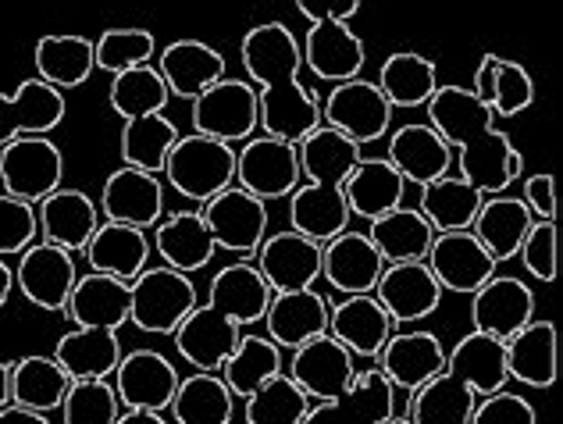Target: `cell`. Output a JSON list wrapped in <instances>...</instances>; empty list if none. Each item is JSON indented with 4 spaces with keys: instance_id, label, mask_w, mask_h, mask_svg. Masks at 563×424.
I'll list each match as a JSON object with an SVG mask.
<instances>
[{
    "instance_id": "obj_1",
    "label": "cell",
    "mask_w": 563,
    "mask_h": 424,
    "mask_svg": "<svg viewBox=\"0 0 563 424\" xmlns=\"http://www.w3.org/2000/svg\"><path fill=\"white\" fill-rule=\"evenodd\" d=\"M243 68L261 86L257 111L264 136L300 143L321 125V100L300 82V43L282 22L254 25L240 43Z\"/></svg>"
},
{
    "instance_id": "obj_2",
    "label": "cell",
    "mask_w": 563,
    "mask_h": 424,
    "mask_svg": "<svg viewBox=\"0 0 563 424\" xmlns=\"http://www.w3.org/2000/svg\"><path fill=\"white\" fill-rule=\"evenodd\" d=\"M428 125L461 154V179L485 197H499L521 179L525 157L507 133L496 129V114L464 86H439L428 97Z\"/></svg>"
},
{
    "instance_id": "obj_3",
    "label": "cell",
    "mask_w": 563,
    "mask_h": 424,
    "mask_svg": "<svg viewBox=\"0 0 563 424\" xmlns=\"http://www.w3.org/2000/svg\"><path fill=\"white\" fill-rule=\"evenodd\" d=\"M300 171L307 186H296L289 197V225L314 243H329L343 228H350L346 179L361 160V146L339 136L335 129L318 125L314 133L296 143Z\"/></svg>"
},
{
    "instance_id": "obj_4",
    "label": "cell",
    "mask_w": 563,
    "mask_h": 424,
    "mask_svg": "<svg viewBox=\"0 0 563 424\" xmlns=\"http://www.w3.org/2000/svg\"><path fill=\"white\" fill-rule=\"evenodd\" d=\"M165 175L175 186V193L207 203L235 182V150L232 143L211 136H179L165 157Z\"/></svg>"
},
{
    "instance_id": "obj_5",
    "label": "cell",
    "mask_w": 563,
    "mask_h": 424,
    "mask_svg": "<svg viewBox=\"0 0 563 424\" xmlns=\"http://www.w3.org/2000/svg\"><path fill=\"white\" fill-rule=\"evenodd\" d=\"M132 306L129 321L140 332L151 335H175V328L183 325L186 314L197 306V286L189 275L175 268H143L136 279L129 282Z\"/></svg>"
},
{
    "instance_id": "obj_6",
    "label": "cell",
    "mask_w": 563,
    "mask_h": 424,
    "mask_svg": "<svg viewBox=\"0 0 563 424\" xmlns=\"http://www.w3.org/2000/svg\"><path fill=\"white\" fill-rule=\"evenodd\" d=\"M65 179V154L47 136H22L0 146V182L14 200L36 203L51 197Z\"/></svg>"
},
{
    "instance_id": "obj_7",
    "label": "cell",
    "mask_w": 563,
    "mask_h": 424,
    "mask_svg": "<svg viewBox=\"0 0 563 424\" xmlns=\"http://www.w3.org/2000/svg\"><path fill=\"white\" fill-rule=\"evenodd\" d=\"M192 129H197V136H211L221 143L254 140L261 129L257 90L243 79H218L192 100Z\"/></svg>"
},
{
    "instance_id": "obj_8",
    "label": "cell",
    "mask_w": 563,
    "mask_h": 424,
    "mask_svg": "<svg viewBox=\"0 0 563 424\" xmlns=\"http://www.w3.org/2000/svg\"><path fill=\"white\" fill-rule=\"evenodd\" d=\"M321 122L335 129L339 136L364 146L389 133L393 104L382 97L378 86L367 79L335 82V90L324 97V104H321Z\"/></svg>"
},
{
    "instance_id": "obj_9",
    "label": "cell",
    "mask_w": 563,
    "mask_h": 424,
    "mask_svg": "<svg viewBox=\"0 0 563 424\" xmlns=\"http://www.w3.org/2000/svg\"><path fill=\"white\" fill-rule=\"evenodd\" d=\"M203 222L211 228L214 246L229 254H257L264 236H268V208L264 200L246 193L243 186L221 189L218 197L203 203Z\"/></svg>"
},
{
    "instance_id": "obj_10",
    "label": "cell",
    "mask_w": 563,
    "mask_h": 424,
    "mask_svg": "<svg viewBox=\"0 0 563 424\" xmlns=\"http://www.w3.org/2000/svg\"><path fill=\"white\" fill-rule=\"evenodd\" d=\"M300 154L296 143L257 136L246 140V146L235 154V186H243L246 193L268 200L292 197V189L300 186Z\"/></svg>"
},
{
    "instance_id": "obj_11",
    "label": "cell",
    "mask_w": 563,
    "mask_h": 424,
    "mask_svg": "<svg viewBox=\"0 0 563 424\" xmlns=\"http://www.w3.org/2000/svg\"><path fill=\"white\" fill-rule=\"evenodd\" d=\"M396 414V386L382 375V368H367L353 375V382L332 400L310 403L300 424H382Z\"/></svg>"
},
{
    "instance_id": "obj_12",
    "label": "cell",
    "mask_w": 563,
    "mask_h": 424,
    "mask_svg": "<svg viewBox=\"0 0 563 424\" xmlns=\"http://www.w3.org/2000/svg\"><path fill=\"white\" fill-rule=\"evenodd\" d=\"M19 257L14 286L22 289V297L40 311H65L71 289L79 282L76 257L54 243H33Z\"/></svg>"
},
{
    "instance_id": "obj_13",
    "label": "cell",
    "mask_w": 563,
    "mask_h": 424,
    "mask_svg": "<svg viewBox=\"0 0 563 424\" xmlns=\"http://www.w3.org/2000/svg\"><path fill=\"white\" fill-rule=\"evenodd\" d=\"M424 265L432 268L435 282L450 292H461V297H471L478 292L488 279L496 275V260L488 257L485 246L474 239V232H435L432 246H428Z\"/></svg>"
},
{
    "instance_id": "obj_14",
    "label": "cell",
    "mask_w": 563,
    "mask_h": 424,
    "mask_svg": "<svg viewBox=\"0 0 563 424\" xmlns=\"http://www.w3.org/2000/svg\"><path fill=\"white\" fill-rule=\"evenodd\" d=\"M114 392L118 403L125 411H168L175 400V389H179V371L175 364L157 354V349H132L129 357H122L114 371Z\"/></svg>"
},
{
    "instance_id": "obj_15",
    "label": "cell",
    "mask_w": 563,
    "mask_h": 424,
    "mask_svg": "<svg viewBox=\"0 0 563 424\" xmlns=\"http://www.w3.org/2000/svg\"><path fill=\"white\" fill-rule=\"evenodd\" d=\"M375 300L393 317V325H413L439 311L442 286L424 260H399V265H385L375 286Z\"/></svg>"
},
{
    "instance_id": "obj_16",
    "label": "cell",
    "mask_w": 563,
    "mask_h": 424,
    "mask_svg": "<svg viewBox=\"0 0 563 424\" xmlns=\"http://www.w3.org/2000/svg\"><path fill=\"white\" fill-rule=\"evenodd\" d=\"M100 211L108 214V222L146 232L161 222V214H165V186H161L154 171L125 165L103 179Z\"/></svg>"
},
{
    "instance_id": "obj_17",
    "label": "cell",
    "mask_w": 563,
    "mask_h": 424,
    "mask_svg": "<svg viewBox=\"0 0 563 424\" xmlns=\"http://www.w3.org/2000/svg\"><path fill=\"white\" fill-rule=\"evenodd\" d=\"M296 386H300L310 400H332L339 397L350 382L357 368H353V354L350 349L332 339L329 332L324 335H314V339H307L303 346L292 349L289 357V371H286Z\"/></svg>"
},
{
    "instance_id": "obj_18",
    "label": "cell",
    "mask_w": 563,
    "mask_h": 424,
    "mask_svg": "<svg viewBox=\"0 0 563 424\" xmlns=\"http://www.w3.org/2000/svg\"><path fill=\"white\" fill-rule=\"evenodd\" d=\"M536 317V292L517 275H493L478 292H471V325L474 332L510 339Z\"/></svg>"
},
{
    "instance_id": "obj_19",
    "label": "cell",
    "mask_w": 563,
    "mask_h": 424,
    "mask_svg": "<svg viewBox=\"0 0 563 424\" xmlns=\"http://www.w3.org/2000/svg\"><path fill=\"white\" fill-rule=\"evenodd\" d=\"M65 93L43 79H25L14 93H0V146L22 136H47L65 122Z\"/></svg>"
},
{
    "instance_id": "obj_20",
    "label": "cell",
    "mask_w": 563,
    "mask_h": 424,
    "mask_svg": "<svg viewBox=\"0 0 563 424\" xmlns=\"http://www.w3.org/2000/svg\"><path fill=\"white\" fill-rule=\"evenodd\" d=\"M385 271V260L375 250V243L367 239V232L343 228L321 246V275L329 279L332 289L343 297H361V292H375L378 279Z\"/></svg>"
},
{
    "instance_id": "obj_21",
    "label": "cell",
    "mask_w": 563,
    "mask_h": 424,
    "mask_svg": "<svg viewBox=\"0 0 563 424\" xmlns=\"http://www.w3.org/2000/svg\"><path fill=\"white\" fill-rule=\"evenodd\" d=\"M243 335V325H235L229 314H221L211 303H197L186 314V321L175 328V349L186 357L197 371H221V364L229 360Z\"/></svg>"
},
{
    "instance_id": "obj_22",
    "label": "cell",
    "mask_w": 563,
    "mask_h": 424,
    "mask_svg": "<svg viewBox=\"0 0 563 424\" xmlns=\"http://www.w3.org/2000/svg\"><path fill=\"white\" fill-rule=\"evenodd\" d=\"M300 57L318 79L350 82L361 76L367 51L364 40L350 29V22H310L300 43Z\"/></svg>"
},
{
    "instance_id": "obj_23",
    "label": "cell",
    "mask_w": 563,
    "mask_h": 424,
    "mask_svg": "<svg viewBox=\"0 0 563 424\" xmlns=\"http://www.w3.org/2000/svg\"><path fill=\"white\" fill-rule=\"evenodd\" d=\"M321 246L300 236V232H275L272 239L261 243V265L257 271L268 279L272 292H296V289H314L318 275H321Z\"/></svg>"
},
{
    "instance_id": "obj_24",
    "label": "cell",
    "mask_w": 563,
    "mask_h": 424,
    "mask_svg": "<svg viewBox=\"0 0 563 424\" xmlns=\"http://www.w3.org/2000/svg\"><path fill=\"white\" fill-rule=\"evenodd\" d=\"M40 217V236L43 243L62 246L68 254H82L86 243L93 239L100 228V208L82 193V189H65L57 186L51 197L36 203Z\"/></svg>"
},
{
    "instance_id": "obj_25",
    "label": "cell",
    "mask_w": 563,
    "mask_h": 424,
    "mask_svg": "<svg viewBox=\"0 0 563 424\" xmlns=\"http://www.w3.org/2000/svg\"><path fill=\"white\" fill-rule=\"evenodd\" d=\"M375 360L396 389L413 392L428 378L446 371V346H442L435 332H399V335L393 332Z\"/></svg>"
},
{
    "instance_id": "obj_26",
    "label": "cell",
    "mask_w": 563,
    "mask_h": 424,
    "mask_svg": "<svg viewBox=\"0 0 563 424\" xmlns=\"http://www.w3.org/2000/svg\"><path fill=\"white\" fill-rule=\"evenodd\" d=\"M507 343V375L531 389H553L560 375V335L553 321L531 317Z\"/></svg>"
},
{
    "instance_id": "obj_27",
    "label": "cell",
    "mask_w": 563,
    "mask_h": 424,
    "mask_svg": "<svg viewBox=\"0 0 563 424\" xmlns=\"http://www.w3.org/2000/svg\"><path fill=\"white\" fill-rule=\"evenodd\" d=\"M329 311L332 303L314 289H296V292H272L268 314H264V328L275 346L296 349L314 335L329 332Z\"/></svg>"
},
{
    "instance_id": "obj_28",
    "label": "cell",
    "mask_w": 563,
    "mask_h": 424,
    "mask_svg": "<svg viewBox=\"0 0 563 424\" xmlns=\"http://www.w3.org/2000/svg\"><path fill=\"white\" fill-rule=\"evenodd\" d=\"M157 71H161V79H165L172 97L197 100L207 86L225 79V57L203 40H175L161 51Z\"/></svg>"
},
{
    "instance_id": "obj_29",
    "label": "cell",
    "mask_w": 563,
    "mask_h": 424,
    "mask_svg": "<svg viewBox=\"0 0 563 424\" xmlns=\"http://www.w3.org/2000/svg\"><path fill=\"white\" fill-rule=\"evenodd\" d=\"M329 335L339 339L353 357H378L393 335V317L375 300V292L339 300L329 311Z\"/></svg>"
},
{
    "instance_id": "obj_30",
    "label": "cell",
    "mask_w": 563,
    "mask_h": 424,
    "mask_svg": "<svg viewBox=\"0 0 563 424\" xmlns=\"http://www.w3.org/2000/svg\"><path fill=\"white\" fill-rule=\"evenodd\" d=\"M446 375L464 382L474 397H493L507 389V343L485 332H467L446 354Z\"/></svg>"
},
{
    "instance_id": "obj_31",
    "label": "cell",
    "mask_w": 563,
    "mask_h": 424,
    "mask_svg": "<svg viewBox=\"0 0 563 424\" xmlns=\"http://www.w3.org/2000/svg\"><path fill=\"white\" fill-rule=\"evenodd\" d=\"M385 160L404 175V182L428 186V182L442 179V175H450L453 150L432 125L413 122V125L396 129L389 136V157Z\"/></svg>"
},
{
    "instance_id": "obj_32",
    "label": "cell",
    "mask_w": 563,
    "mask_h": 424,
    "mask_svg": "<svg viewBox=\"0 0 563 424\" xmlns=\"http://www.w3.org/2000/svg\"><path fill=\"white\" fill-rule=\"evenodd\" d=\"M129 306H132V292L129 282L111 279V275H79L76 289H71L65 314L76 321L79 328H108L118 332L129 321Z\"/></svg>"
},
{
    "instance_id": "obj_33",
    "label": "cell",
    "mask_w": 563,
    "mask_h": 424,
    "mask_svg": "<svg viewBox=\"0 0 563 424\" xmlns=\"http://www.w3.org/2000/svg\"><path fill=\"white\" fill-rule=\"evenodd\" d=\"M207 303L218 306L221 314H229L235 325H261L272 303V286L257 271V265L240 260V265H229L214 275Z\"/></svg>"
},
{
    "instance_id": "obj_34",
    "label": "cell",
    "mask_w": 563,
    "mask_h": 424,
    "mask_svg": "<svg viewBox=\"0 0 563 424\" xmlns=\"http://www.w3.org/2000/svg\"><path fill=\"white\" fill-rule=\"evenodd\" d=\"M154 228H157L154 246H157V254L165 257L168 268L189 275L211 265L218 246L200 211H175L168 217H161Z\"/></svg>"
},
{
    "instance_id": "obj_35",
    "label": "cell",
    "mask_w": 563,
    "mask_h": 424,
    "mask_svg": "<svg viewBox=\"0 0 563 424\" xmlns=\"http://www.w3.org/2000/svg\"><path fill=\"white\" fill-rule=\"evenodd\" d=\"M471 93L493 114H499V119H517V114L528 111L531 100H536V82H531L525 65L485 54L478 62V71H474Z\"/></svg>"
},
{
    "instance_id": "obj_36",
    "label": "cell",
    "mask_w": 563,
    "mask_h": 424,
    "mask_svg": "<svg viewBox=\"0 0 563 424\" xmlns=\"http://www.w3.org/2000/svg\"><path fill=\"white\" fill-rule=\"evenodd\" d=\"M404 193H407V182L385 157H361L353 165L350 179H346V203H350V214L375 217L389 214L396 208H404Z\"/></svg>"
},
{
    "instance_id": "obj_37",
    "label": "cell",
    "mask_w": 563,
    "mask_h": 424,
    "mask_svg": "<svg viewBox=\"0 0 563 424\" xmlns=\"http://www.w3.org/2000/svg\"><path fill=\"white\" fill-rule=\"evenodd\" d=\"M531 211L525 208V200H514V197H485L478 214H474V239H478L488 257L503 265V260H514L517 250L531 228Z\"/></svg>"
},
{
    "instance_id": "obj_38",
    "label": "cell",
    "mask_w": 563,
    "mask_h": 424,
    "mask_svg": "<svg viewBox=\"0 0 563 424\" xmlns=\"http://www.w3.org/2000/svg\"><path fill=\"white\" fill-rule=\"evenodd\" d=\"M54 360L71 382H86V378H111L122 364V339L108 328H76L57 339Z\"/></svg>"
},
{
    "instance_id": "obj_39",
    "label": "cell",
    "mask_w": 563,
    "mask_h": 424,
    "mask_svg": "<svg viewBox=\"0 0 563 424\" xmlns=\"http://www.w3.org/2000/svg\"><path fill=\"white\" fill-rule=\"evenodd\" d=\"M82 254H86V260H90V271L132 282L146 268V260H151V243H146L143 228L103 222L93 232V239L86 243Z\"/></svg>"
},
{
    "instance_id": "obj_40",
    "label": "cell",
    "mask_w": 563,
    "mask_h": 424,
    "mask_svg": "<svg viewBox=\"0 0 563 424\" xmlns=\"http://www.w3.org/2000/svg\"><path fill=\"white\" fill-rule=\"evenodd\" d=\"M36 79H43L54 90H76L97 71L93 40L86 36H43L33 51Z\"/></svg>"
},
{
    "instance_id": "obj_41",
    "label": "cell",
    "mask_w": 563,
    "mask_h": 424,
    "mask_svg": "<svg viewBox=\"0 0 563 424\" xmlns=\"http://www.w3.org/2000/svg\"><path fill=\"white\" fill-rule=\"evenodd\" d=\"M485 193H478L461 175H442V179L421 186V217L432 232H464L474 225Z\"/></svg>"
},
{
    "instance_id": "obj_42",
    "label": "cell",
    "mask_w": 563,
    "mask_h": 424,
    "mask_svg": "<svg viewBox=\"0 0 563 424\" xmlns=\"http://www.w3.org/2000/svg\"><path fill=\"white\" fill-rule=\"evenodd\" d=\"M367 239L375 243V250L382 254L385 265H399V260H424L435 232L421 217V211L396 208L389 214L375 217L372 228H367Z\"/></svg>"
},
{
    "instance_id": "obj_43",
    "label": "cell",
    "mask_w": 563,
    "mask_h": 424,
    "mask_svg": "<svg viewBox=\"0 0 563 424\" xmlns=\"http://www.w3.org/2000/svg\"><path fill=\"white\" fill-rule=\"evenodd\" d=\"M282 375V346H275L268 335H240V343L221 364V382L229 386L232 397H250L268 378Z\"/></svg>"
},
{
    "instance_id": "obj_44",
    "label": "cell",
    "mask_w": 563,
    "mask_h": 424,
    "mask_svg": "<svg viewBox=\"0 0 563 424\" xmlns=\"http://www.w3.org/2000/svg\"><path fill=\"white\" fill-rule=\"evenodd\" d=\"M68 386L71 378L54 357H22L11 364V403L29 406V411H57Z\"/></svg>"
},
{
    "instance_id": "obj_45",
    "label": "cell",
    "mask_w": 563,
    "mask_h": 424,
    "mask_svg": "<svg viewBox=\"0 0 563 424\" xmlns=\"http://www.w3.org/2000/svg\"><path fill=\"white\" fill-rule=\"evenodd\" d=\"M375 86L393 108H421V104H428V97L439 90L435 62H428L424 54L399 51L393 57H385Z\"/></svg>"
},
{
    "instance_id": "obj_46",
    "label": "cell",
    "mask_w": 563,
    "mask_h": 424,
    "mask_svg": "<svg viewBox=\"0 0 563 424\" xmlns=\"http://www.w3.org/2000/svg\"><path fill=\"white\" fill-rule=\"evenodd\" d=\"M232 400L229 386L214 371H197L192 378H179L168 411L175 424H232Z\"/></svg>"
},
{
    "instance_id": "obj_47",
    "label": "cell",
    "mask_w": 563,
    "mask_h": 424,
    "mask_svg": "<svg viewBox=\"0 0 563 424\" xmlns=\"http://www.w3.org/2000/svg\"><path fill=\"white\" fill-rule=\"evenodd\" d=\"M474 403L478 397L464 386L456 382L453 375H435L428 378L421 389H413L410 400V424H471Z\"/></svg>"
},
{
    "instance_id": "obj_48",
    "label": "cell",
    "mask_w": 563,
    "mask_h": 424,
    "mask_svg": "<svg viewBox=\"0 0 563 424\" xmlns=\"http://www.w3.org/2000/svg\"><path fill=\"white\" fill-rule=\"evenodd\" d=\"M108 104L114 114H122L129 122V119H143V114H161L172 104V93L154 65H136L118 71L111 79Z\"/></svg>"
},
{
    "instance_id": "obj_49",
    "label": "cell",
    "mask_w": 563,
    "mask_h": 424,
    "mask_svg": "<svg viewBox=\"0 0 563 424\" xmlns=\"http://www.w3.org/2000/svg\"><path fill=\"white\" fill-rule=\"evenodd\" d=\"M179 140V129L168 122L165 114H143V119H129L122 129V160L129 168L143 171H165V157Z\"/></svg>"
},
{
    "instance_id": "obj_50",
    "label": "cell",
    "mask_w": 563,
    "mask_h": 424,
    "mask_svg": "<svg viewBox=\"0 0 563 424\" xmlns=\"http://www.w3.org/2000/svg\"><path fill=\"white\" fill-rule=\"evenodd\" d=\"M310 403L314 400L282 371L250 392L243 417H246V424H300L310 411Z\"/></svg>"
},
{
    "instance_id": "obj_51",
    "label": "cell",
    "mask_w": 563,
    "mask_h": 424,
    "mask_svg": "<svg viewBox=\"0 0 563 424\" xmlns=\"http://www.w3.org/2000/svg\"><path fill=\"white\" fill-rule=\"evenodd\" d=\"M118 392L108 378H86L71 382L62 400L65 424H114L118 421Z\"/></svg>"
},
{
    "instance_id": "obj_52",
    "label": "cell",
    "mask_w": 563,
    "mask_h": 424,
    "mask_svg": "<svg viewBox=\"0 0 563 424\" xmlns=\"http://www.w3.org/2000/svg\"><path fill=\"white\" fill-rule=\"evenodd\" d=\"M157 51L154 33L146 29H108L100 40H93V57L100 71H118L136 68V65H151V57Z\"/></svg>"
},
{
    "instance_id": "obj_53",
    "label": "cell",
    "mask_w": 563,
    "mask_h": 424,
    "mask_svg": "<svg viewBox=\"0 0 563 424\" xmlns=\"http://www.w3.org/2000/svg\"><path fill=\"white\" fill-rule=\"evenodd\" d=\"M36 236H40V217L33 203L0 193V257L22 254L25 246L36 243Z\"/></svg>"
},
{
    "instance_id": "obj_54",
    "label": "cell",
    "mask_w": 563,
    "mask_h": 424,
    "mask_svg": "<svg viewBox=\"0 0 563 424\" xmlns=\"http://www.w3.org/2000/svg\"><path fill=\"white\" fill-rule=\"evenodd\" d=\"M517 254H521L531 279L556 282V222H531Z\"/></svg>"
},
{
    "instance_id": "obj_55",
    "label": "cell",
    "mask_w": 563,
    "mask_h": 424,
    "mask_svg": "<svg viewBox=\"0 0 563 424\" xmlns=\"http://www.w3.org/2000/svg\"><path fill=\"white\" fill-rule=\"evenodd\" d=\"M471 424H539L536 406L517 392L499 389L493 397H482V403H474Z\"/></svg>"
},
{
    "instance_id": "obj_56",
    "label": "cell",
    "mask_w": 563,
    "mask_h": 424,
    "mask_svg": "<svg viewBox=\"0 0 563 424\" xmlns=\"http://www.w3.org/2000/svg\"><path fill=\"white\" fill-rule=\"evenodd\" d=\"M525 208L536 222H556V182L553 175H528L525 179Z\"/></svg>"
},
{
    "instance_id": "obj_57",
    "label": "cell",
    "mask_w": 563,
    "mask_h": 424,
    "mask_svg": "<svg viewBox=\"0 0 563 424\" xmlns=\"http://www.w3.org/2000/svg\"><path fill=\"white\" fill-rule=\"evenodd\" d=\"M296 8L310 22H350L361 11V0H296Z\"/></svg>"
},
{
    "instance_id": "obj_58",
    "label": "cell",
    "mask_w": 563,
    "mask_h": 424,
    "mask_svg": "<svg viewBox=\"0 0 563 424\" xmlns=\"http://www.w3.org/2000/svg\"><path fill=\"white\" fill-rule=\"evenodd\" d=\"M0 424H51V421H47V414H40V411L8 403V406H0Z\"/></svg>"
},
{
    "instance_id": "obj_59",
    "label": "cell",
    "mask_w": 563,
    "mask_h": 424,
    "mask_svg": "<svg viewBox=\"0 0 563 424\" xmlns=\"http://www.w3.org/2000/svg\"><path fill=\"white\" fill-rule=\"evenodd\" d=\"M114 424H168V421L154 411H125V414H118Z\"/></svg>"
},
{
    "instance_id": "obj_60",
    "label": "cell",
    "mask_w": 563,
    "mask_h": 424,
    "mask_svg": "<svg viewBox=\"0 0 563 424\" xmlns=\"http://www.w3.org/2000/svg\"><path fill=\"white\" fill-rule=\"evenodd\" d=\"M11 289H14V268H8V265H4V257H0V306L8 303Z\"/></svg>"
},
{
    "instance_id": "obj_61",
    "label": "cell",
    "mask_w": 563,
    "mask_h": 424,
    "mask_svg": "<svg viewBox=\"0 0 563 424\" xmlns=\"http://www.w3.org/2000/svg\"><path fill=\"white\" fill-rule=\"evenodd\" d=\"M11 403V364L0 360V406Z\"/></svg>"
},
{
    "instance_id": "obj_62",
    "label": "cell",
    "mask_w": 563,
    "mask_h": 424,
    "mask_svg": "<svg viewBox=\"0 0 563 424\" xmlns=\"http://www.w3.org/2000/svg\"><path fill=\"white\" fill-rule=\"evenodd\" d=\"M382 424H410V421H407V417H396V414H393L389 421H382Z\"/></svg>"
}]
</instances>
